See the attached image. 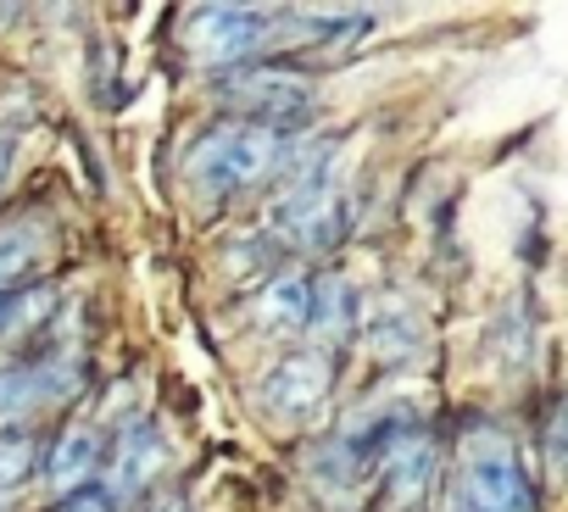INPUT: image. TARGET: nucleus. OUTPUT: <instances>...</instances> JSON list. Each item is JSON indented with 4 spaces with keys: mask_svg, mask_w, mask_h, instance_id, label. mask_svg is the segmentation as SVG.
Segmentation results:
<instances>
[{
    "mask_svg": "<svg viewBox=\"0 0 568 512\" xmlns=\"http://www.w3.org/2000/svg\"><path fill=\"white\" fill-rule=\"evenodd\" d=\"M374 484L385 490V501H390L396 512H413V506L429 495V484H435V440H429V429H424L413 412H407V423L390 434Z\"/></svg>",
    "mask_w": 568,
    "mask_h": 512,
    "instance_id": "0eeeda50",
    "label": "nucleus"
},
{
    "mask_svg": "<svg viewBox=\"0 0 568 512\" xmlns=\"http://www.w3.org/2000/svg\"><path fill=\"white\" fill-rule=\"evenodd\" d=\"M34 473H40V434L0 429V495H18Z\"/></svg>",
    "mask_w": 568,
    "mask_h": 512,
    "instance_id": "9b49d317",
    "label": "nucleus"
},
{
    "mask_svg": "<svg viewBox=\"0 0 568 512\" xmlns=\"http://www.w3.org/2000/svg\"><path fill=\"white\" fill-rule=\"evenodd\" d=\"M318 274H278L262 301H256V318L278 335H313L318 329Z\"/></svg>",
    "mask_w": 568,
    "mask_h": 512,
    "instance_id": "6e6552de",
    "label": "nucleus"
},
{
    "mask_svg": "<svg viewBox=\"0 0 568 512\" xmlns=\"http://www.w3.org/2000/svg\"><path fill=\"white\" fill-rule=\"evenodd\" d=\"M57 512H112V495H106L101 484H84V490L62 495V501H57Z\"/></svg>",
    "mask_w": 568,
    "mask_h": 512,
    "instance_id": "2eb2a0df",
    "label": "nucleus"
},
{
    "mask_svg": "<svg viewBox=\"0 0 568 512\" xmlns=\"http://www.w3.org/2000/svg\"><path fill=\"white\" fill-rule=\"evenodd\" d=\"M7 167H12V134H0V184H7Z\"/></svg>",
    "mask_w": 568,
    "mask_h": 512,
    "instance_id": "f3484780",
    "label": "nucleus"
},
{
    "mask_svg": "<svg viewBox=\"0 0 568 512\" xmlns=\"http://www.w3.org/2000/svg\"><path fill=\"white\" fill-rule=\"evenodd\" d=\"M223 95H229L240 123H262V129H278V134H291L313 112V79L296 73V68H284V62H267V68L245 62V68H234Z\"/></svg>",
    "mask_w": 568,
    "mask_h": 512,
    "instance_id": "7ed1b4c3",
    "label": "nucleus"
},
{
    "mask_svg": "<svg viewBox=\"0 0 568 512\" xmlns=\"http://www.w3.org/2000/svg\"><path fill=\"white\" fill-rule=\"evenodd\" d=\"M368 335H374V351H379L385 362H390V357H396V362H407V357L418 351V324H396V318H379V324H374Z\"/></svg>",
    "mask_w": 568,
    "mask_h": 512,
    "instance_id": "ddd939ff",
    "label": "nucleus"
},
{
    "mask_svg": "<svg viewBox=\"0 0 568 512\" xmlns=\"http://www.w3.org/2000/svg\"><path fill=\"white\" fill-rule=\"evenodd\" d=\"M79 362L73 357H18V362H7L0 368V423H18V418H29V412H40V407H51V401H68L73 390H79Z\"/></svg>",
    "mask_w": 568,
    "mask_h": 512,
    "instance_id": "423d86ee",
    "label": "nucleus"
},
{
    "mask_svg": "<svg viewBox=\"0 0 568 512\" xmlns=\"http://www.w3.org/2000/svg\"><path fill=\"white\" fill-rule=\"evenodd\" d=\"M329 385H335V351L329 346H296L291 357H278L262 373L256 401L273 418H284V423H302V418H313L329 401Z\"/></svg>",
    "mask_w": 568,
    "mask_h": 512,
    "instance_id": "20e7f679",
    "label": "nucleus"
},
{
    "mask_svg": "<svg viewBox=\"0 0 568 512\" xmlns=\"http://www.w3.org/2000/svg\"><path fill=\"white\" fill-rule=\"evenodd\" d=\"M190 45L206 68H245L256 51L273 45V12L256 7H206L195 12Z\"/></svg>",
    "mask_w": 568,
    "mask_h": 512,
    "instance_id": "39448f33",
    "label": "nucleus"
},
{
    "mask_svg": "<svg viewBox=\"0 0 568 512\" xmlns=\"http://www.w3.org/2000/svg\"><path fill=\"white\" fill-rule=\"evenodd\" d=\"M156 512H184V506H179V501H162V506H156Z\"/></svg>",
    "mask_w": 568,
    "mask_h": 512,
    "instance_id": "a211bd4d",
    "label": "nucleus"
},
{
    "mask_svg": "<svg viewBox=\"0 0 568 512\" xmlns=\"http://www.w3.org/2000/svg\"><path fill=\"white\" fill-rule=\"evenodd\" d=\"M23 307H29V290H0V335L23 318Z\"/></svg>",
    "mask_w": 568,
    "mask_h": 512,
    "instance_id": "dca6fc26",
    "label": "nucleus"
},
{
    "mask_svg": "<svg viewBox=\"0 0 568 512\" xmlns=\"http://www.w3.org/2000/svg\"><path fill=\"white\" fill-rule=\"evenodd\" d=\"M546 457H551V468H568V396L546 418Z\"/></svg>",
    "mask_w": 568,
    "mask_h": 512,
    "instance_id": "4468645a",
    "label": "nucleus"
},
{
    "mask_svg": "<svg viewBox=\"0 0 568 512\" xmlns=\"http://www.w3.org/2000/svg\"><path fill=\"white\" fill-rule=\"evenodd\" d=\"M40 263V239L29 223L18 228H0V290H23V279L34 274Z\"/></svg>",
    "mask_w": 568,
    "mask_h": 512,
    "instance_id": "f8f14e48",
    "label": "nucleus"
},
{
    "mask_svg": "<svg viewBox=\"0 0 568 512\" xmlns=\"http://www.w3.org/2000/svg\"><path fill=\"white\" fill-rule=\"evenodd\" d=\"M446 512H535V484L501 429L479 423L463 434Z\"/></svg>",
    "mask_w": 568,
    "mask_h": 512,
    "instance_id": "f03ea898",
    "label": "nucleus"
},
{
    "mask_svg": "<svg viewBox=\"0 0 568 512\" xmlns=\"http://www.w3.org/2000/svg\"><path fill=\"white\" fill-rule=\"evenodd\" d=\"M291 156H296L291 134L229 117V123L201 129V140L184 151V178L201 201H229V195L262 184L267 173H284Z\"/></svg>",
    "mask_w": 568,
    "mask_h": 512,
    "instance_id": "f257e3e1",
    "label": "nucleus"
},
{
    "mask_svg": "<svg viewBox=\"0 0 568 512\" xmlns=\"http://www.w3.org/2000/svg\"><path fill=\"white\" fill-rule=\"evenodd\" d=\"M162 457H168V446H162V429H156L151 418L123 423V434H118V446H112V490H106V495H140V490L156 479Z\"/></svg>",
    "mask_w": 568,
    "mask_h": 512,
    "instance_id": "1a4fd4ad",
    "label": "nucleus"
},
{
    "mask_svg": "<svg viewBox=\"0 0 568 512\" xmlns=\"http://www.w3.org/2000/svg\"><path fill=\"white\" fill-rule=\"evenodd\" d=\"M101 457H106V440H101V429H95V423H68V429L51 440L45 473L62 484V495H73V490H84V479L101 468Z\"/></svg>",
    "mask_w": 568,
    "mask_h": 512,
    "instance_id": "9d476101",
    "label": "nucleus"
}]
</instances>
